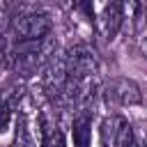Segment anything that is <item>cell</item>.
Segmentation results:
<instances>
[{"label": "cell", "mask_w": 147, "mask_h": 147, "mask_svg": "<svg viewBox=\"0 0 147 147\" xmlns=\"http://www.w3.org/2000/svg\"><path fill=\"white\" fill-rule=\"evenodd\" d=\"M53 30V21L46 11H21L11 21V32L16 41H37L46 39Z\"/></svg>", "instance_id": "1"}, {"label": "cell", "mask_w": 147, "mask_h": 147, "mask_svg": "<svg viewBox=\"0 0 147 147\" xmlns=\"http://www.w3.org/2000/svg\"><path fill=\"white\" fill-rule=\"evenodd\" d=\"M46 57H48V37L37 41H18L14 53V71L23 78H30L41 69Z\"/></svg>", "instance_id": "2"}, {"label": "cell", "mask_w": 147, "mask_h": 147, "mask_svg": "<svg viewBox=\"0 0 147 147\" xmlns=\"http://www.w3.org/2000/svg\"><path fill=\"white\" fill-rule=\"evenodd\" d=\"M69 83V67H67V55H51L44 69V92L48 99L57 101L64 96Z\"/></svg>", "instance_id": "3"}, {"label": "cell", "mask_w": 147, "mask_h": 147, "mask_svg": "<svg viewBox=\"0 0 147 147\" xmlns=\"http://www.w3.org/2000/svg\"><path fill=\"white\" fill-rule=\"evenodd\" d=\"M67 67H69V80L78 83V80H96L99 67H96V57L87 46H74L67 53Z\"/></svg>", "instance_id": "4"}, {"label": "cell", "mask_w": 147, "mask_h": 147, "mask_svg": "<svg viewBox=\"0 0 147 147\" xmlns=\"http://www.w3.org/2000/svg\"><path fill=\"white\" fill-rule=\"evenodd\" d=\"M124 21H126V16H124V0H110L101 9V14H99V21H96L99 23V32L103 34V39L113 41L117 37V32L122 30Z\"/></svg>", "instance_id": "5"}, {"label": "cell", "mask_w": 147, "mask_h": 147, "mask_svg": "<svg viewBox=\"0 0 147 147\" xmlns=\"http://www.w3.org/2000/svg\"><path fill=\"white\" fill-rule=\"evenodd\" d=\"M108 96H110L113 101L122 103V106H136V103L142 101L140 87H138L133 80H129V78H117V80H113L110 87H108Z\"/></svg>", "instance_id": "6"}, {"label": "cell", "mask_w": 147, "mask_h": 147, "mask_svg": "<svg viewBox=\"0 0 147 147\" xmlns=\"http://www.w3.org/2000/svg\"><path fill=\"white\" fill-rule=\"evenodd\" d=\"M71 133H74L76 147H90V138H92V110L90 108H80L74 115Z\"/></svg>", "instance_id": "7"}, {"label": "cell", "mask_w": 147, "mask_h": 147, "mask_svg": "<svg viewBox=\"0 0 147 147\" xmlns=\"http://www.w3.org/2000/svg\"><path fill=\"white\" fill-rule=\"evenodd\" d=\"M48 147H64V138H62V131L53 129L48 133Z\"/></svg>", "instance_id": "8"}, {"label": "cell", "mask_w": 147, "mask_h": 147, "mask_svg": "<svg viewBox=\"0 0 147 147\" xmlns=\"http://www.w3.org/2000/svg\"><path fill=\"white\" fill-rule=\"evenodd\" d=\"M140 51H142V55L147 57V39H142V41H140Z\"/></svg>", "instance_id": "9"}]
</instances>
